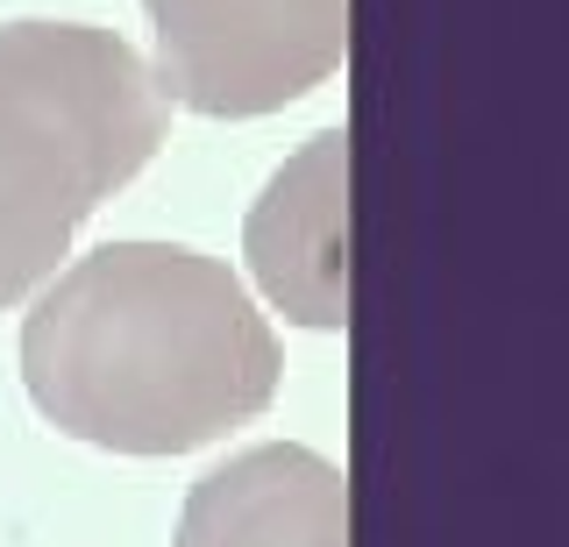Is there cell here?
Wrapping results in <instances>:
<instances>
[{
    "label": "cell",
    "instance_id": "obj_5",
    "mask_svg": "<svg viewBox=\"0 0 569 547\" xmlns=\"http://www.w3.org/2000/svg\"><path fill=\"white\" fill-rule=\"evenodd\" d=\"M171 547H349V484L292 440L242 448L192 484Z\"/></svg>",
    "mask_w": 569,
    "mask_h": 547
},
{
    "label": "cell",
    "instance_id": "obj_2",
    "mask_svg": "<svg viewBox=\"0 0 569 547\" xmlns=\"http://www.w3.org/2000/svg\"><path fill=\"white\" fill-rule=\"evenodd\" d=\"M171 93L93 22H0V306L58 277L86 221L164 150Z\"/></svg>",
    "mask_w": 569,
    "mask_h": 547
},
{
    "label": "cell",
    "instance_id": "obj_4",
    "mask_svg": "<svg viewBox=\"0 0 569 547\" xmlns=\"http://www.w3.org/2000/svg\"><path fill=\"white\" fill-rule=\"evenodd\" d=\"M249 271L299 327H349V135L320 129L249 214Z\"/></svg>",
    "mask_w": 569,
    "mask_h": 547
},
{
    "label": "cell",
    "instance_id": "obj_1",
    "mask_svg": "<svg viewBox=\"0 0 569 547\" xmlns=\"http://www.w3.org/2000/svg\"><path fill=\"white\" fill-rule=\"evenodd\" d=\"M278 334L221 256L107 242L22 321V384L58 434L107 455H192L278 398Z\"/></svg>",
    "mask_w": 569,
    "mask_h": 547
},
{
    "label": "cell",
    "instance_id": "obj_3",
    "mask_svg": "<svg viewBox=\"0 0 569 547\" xmlns=\"http://www.w3.org/2000/svg\"><path fill=\"white\" fill-rule=\"evenodd\" d=\"M157 85L207 121L278 114L349 58V0H142Z\"/></svg>",
    "mask_w": 569,
    "mask_h": 547
}]
</instances>
